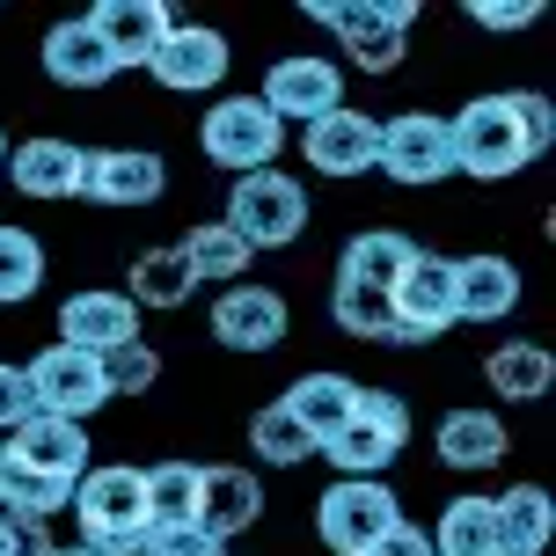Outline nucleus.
<instances>
[{
	"instance_id": "obj_1",
	"label": "nucleus",
	"mask_w": 556,
	"mask_h": 556,
	"mask_svg": "<svg viewBox=\"0 0 556 556\" xmlns=\"http://www.w3.org/2000/svg\"><path fill=\"white\" fill-rule=\"evenodd\" d=\"M454 132V176H476V184H505L520 176L534 154H549L556 139V103L534 96V88H505V96H476L446 117Z\"/></svg>"
},
{
	"instance_id": "obj_2",
	"label": "nucleus",
	"mask_w": 556,
	"mask_h": 556,
	"mask_svg": "<svg viewBox=\"0 0 556 556\" xmlns=\"http://www.w3.org/2000/svg\"><path fill=\"white\" fill-rule=\"evenodd\" d=\"M74 520H81V542L103 556H139L147 542V476L132 462H111V469H88L74 483Z\"/></svg>"
},
{
	"instance_id": "obj_3",
	"label": "nucleus",
	"mask_w": 556,
	"mask_h": 556,
	"mask_svg": "<svg viewBox=\"0 0 556 556\" xmlns=\"http://www.w3.org/2000/svg\"><path fill=\"white\" fill-rule=\"evenodd\" d=\"M227 227L242 235V250H293L307 235V191L278 168H256V176H235V198H227Z\"/></svg>"
},
{
	"instance_id": "obj_4",
	"label": "nucleus",
	"mask_w": 556,
	"mask_h": 556,
	"mask_svg": "<svg viewBox=\"0 0 556 556\" xmlns=\"http://www.w3.org/2000/svg\"><path fill=\"white\" fill-rule=\"evenodd\" d=\"M403 446H410V403L395 389H359V410L323 440V454L344 476H374V469H389Z\"/></svg>"
},
{
	"instance_id": "obj_5",
	"label": "nucleus",
	"mask_w": 556,
	"mask_h": 556,
	"mask_svg": "<svg viewBox=\"0 0 556 556\" xmlns=\"http://www.w3.org/2000/svg\"><path fill=\"white\" fill-rule=\"evenodd\" d=\"M278 147H286V125H278L256 96H220L205 125H198V154L227 176H256V168L278 162Z\"/></svg>"
},
{
	"instance_id": "obj_6",
	"label": "nucleus",
	"mask_w": 556,
	"mask_h": 556,
	"mask_svg": "<svg viewBox=\"0 0 556 556\" xmlns=\"http://www.w3.org/2000/svg\"><path fill=\"white\" fill-rule=\"evenodd\" d=\"M307 15L330 23L366 74H395L403 66V37L417 23V0H307Z\"/></svg>"
},
{
	"instance_id": "obj_7",
	"label": "nucleus",
	"mask_w": 556,
	"mask_h": 556,
	"mask_svg": "<svg viewBox=\"0 0 556 556\" xmlns=\"http://www.w3.org/2000/svg\"><path fill=\"white\" fill-rule=\"evenodd\" d=\"M395 520H403V505H395V491L381 476H337L330 491H323V505H315V534L337 556H366Z\"/></svg>"
},
{
	"instance_id": "obj_8",
	"label": "nucleus",
	"mask_w": 556,
	"mask_h": 556,
	"mask_svg": "<svg viewBox=\"0 0 556 556\" xmlns=\"http://www.w3.org/2000/svg\"><path fill=\"white\" fill-rule=\"evenodd\" d=\"M389 307H395L389 344H432V337H446L454 330V256L417 250L403 264V278L389 286Z\"/></svg>"
},
{
	"instance_id": "obj_9",
	"label": "nucleus",
	"mask_w": 556,
	"mask_h": 556,
	"mask_svg": "<svg viewBox=\"0 0 556 556\" xmlns=\"http://www.w3.org/2000/svg\"><path fill=\"white\" fill-rule=\"evenodd\" d=\"M23 374H29V395H37V410H45V417H74V425H81L88 410L111 403L103 366L88 359V352H74V344H45Z\"/></svg>"
},
{
	"instance_id": "obj_10",
	"label": "nucleus",
	"mask_w": 556,
	"mask_h": 556,
	"mask_svg": "<svg viewBox=\"0 0 556 556\" xmlns=\"http://www.w3.org/2000/svg\"><path fill=\"white\" fill-rule=\"evenodd\" d=\"M395 184H440V176H454V132H446V117L432 111H403L381 125V162Z\"/></svg>"
},
{
	"instance_id": "obj_11",
	"label": "nucleus",
	"mask_w": 556,
	"mask_h": 556,
	"mask_svg": "<svg viewBox=\"0 0 556 556\" xmlns=\"http://www.w3.org/2000/svg\"><path fill=\"white\" fill-rule=\"evenodd\" d=\"M227 37L220 29H205V23H176L162 37V52L147 59V74L168 88V96H205V88H220L227 81Z\"/></svg>"
},
{
	"instance_id": "obj_12",
	"label": "nucleus",
	"mask_w": 556,
	"mask_h": 556,
	"mask_svg": "<svg viewBox=\"0 0 556 556\" xmlns=\"http://www.w3.org/2000/svg\"><path fill=\"white\" fill-rule=\"evenodd\" d=\"M168 191V162L147 147H96L81 154V198L96 205H154Z\"/></svg>"
},
{
	"instance_id": "obj_13",
	"label": "nucleus",
	"mask_w": 556,
	"mask_h": 556,
	"mask_svg": "<svg viewBox=\"0 0 556 556\" xmlns=\"http://www.w3.org/2000/svg\"><path fill=\"white\" fill-rule=\"evenodd\" d=\"M264 111L286 125V117H301V125H315V117H330L337 103H344V74H337L330 59H307V52H293V59H278L271 74H264V96H256Z\"/></svg>"
},
{
	"instance_id": "obj_14",
	"label": "nucleus",
	"mask_w": 556,
	"mask_h": 556,
	"mask_svg": "<svg viewBox=\"0 0 556 556\" xmlns=\"http://www.w3.org/2000/svg\"><path fill=\"white\" fill-rule=\"evenodd\" d=\"M301 154H307V168H323V176H366V168L381 162V117L337 103L330 117H315L301 132Z\"/></svg>"
},
{
	"instance_id": "obj_15",
	"label": "nucleus",
	"mask_w": 556,
	"mask_h": 556,
	"mask_svg": "<svg viewBox=\"0 0 556 556\" xmlns=\"http://www.w3.org/2000/svg\"><path fill=\"white\" fill-rule=\"evenodd\" d=\"M81 23L103 37V52H111L117 74H125V66H147V59L162 52V37L176 29V15H168V0H96Z\"/></svg>"
},
{
	"instance_id": "obj_16",
	"label": "nucleus",
	"mask_w": 556,
	"mask_h": 556,
	"mask_svg": "<svg viewBox=\"0 0 556 556\" xmlns=\"http://www.w3.org/2000/svg\"><path fill=\"white\" fill-rule=\"evenodd\" d=\"M132 337H139V307L125 293L81 286V293H66V307H59V344H74L88 359H103V352L132 344Z\"/></svg>"
},
{
	"instance_id": "obj_17",
	"label": "nucleus",
	"mask_w": 556,
	"mask_h": 556,
	"mask_svg": "<svg viewBox=\"0 0 556 556\" xmlns=\"http://www.w3.org/2000/svg\"><path fill=\"white\" fill-rule=\"evenodd\" d=\"M286 293L278 286H227L220 301H213V337H220L227 352H271L278 337H286Z\"/></svg>"
},
{
	"instance_id": "obj_18",
	"label": "nucleus",
	"mask_w": 556,
	"mask_h": 556,
	"mask_svg": "<svg viewBox=\"0 0 556 556\" xmlns=\"http://www.w3.org/2000/svg\"><path fill=\"white\" fill-rule=\"evenodd\" d=\"M8 462L15 469H37V476H59V483H81L88 476V425L74 417H29L8 432Z\"/></svg>"
},
{
	"instance_id": "obj_19",
	"label": "nucleus",
	"mask_w": 556,
	"mask_h": 556,
	"mask_svg": "<svg viewBox=\"0 0 556 556\" xmlns=\"http://www.w3.org/2000/svg\"><path fill=\"white\" fill-rule=\"evenodd\" d=\"M256 513H264V483H256L250 469H235V462H205V469H198V528L205 534L235 542Z\"/></svg>"
},
{
	"instance_id": "obj_20",
	"label": "nucleus",
	"mask_w": 556,
	"mask_h": 556,
	"mask_svg": "<svg viewBox=\"0 0 556 556\" xmlns=\"http://www.w3.org/2000/svg\"><path fill=\"white\" fill-rule=\"evenodd\" d=\"M520 307V271L505 256H454V323H505Z\"/></svg>"
},
{
	"instance_id": "obj_21",
	"label": "nucleus",
	"mask_w": 556,
	"mask_h": 556,
	"mask_svg": "<svg viewBox=\"0 0 556 556\" xmlns=\"http://www.w3.org/2000/svg\"><path fill=\"white\" fill-rule=\"evenodd\" d=\"M8 184L23 198H81V147L74 139H23V147H8Z\"/></svg>"
},
{
	"instance_id": "obj_22",
	"label": "nucleus",
	"mask_w": 556,
	"mask_h": 556,
	"mask_svg": "<svg viewBox=\"0 0 556 556\" xmlns=\"http://www.w3.org/2000/svg\"><path fill=\"white\" fill-rule=\"evenodd\" d=\"M45 74L59 88H111L117 59L103 52V37L88 23H59V29H45Z\"/></svg>"
},
{
	"instance_id": "obj_23",
	"label": "nucleus",
	"mask_w": 556,
	"mask_h": 556,
	"mask_svg": "<svg viewBox=\"0 0 556 556\" xmlns=\"http://www.w3.org/2000/svg\"><path fill=\"white\" fill-rule=\"evenodd\" d=\"M505 446H513V432L498 425V410H446L432 454H440L446 469H498Z\"/></svg>"
},
{
	"instance_id": "obj_24",
	"label": "nucleus",
	"mask_w": 556,
	"mask_h": 556,
	"mask_svg": "<svg viewBox=\"0 0 556 556\" xmlns=\"http://www.w3.org/2000/svg\"><path fill=\"white\" fill-rule=\"evenodd\" d=\"M410 256H417V242L403 235V227H366V235H352V242H344V256H337V278L389 293L395 278H403V264H410Z\"/></svg>"
},
{
	"instance_id": "obj_25",
	"label": "nucleus",
	"mask_w": 556,
	"mask_h": 556,
	"mask_svg": "<svg viewBox=\"0 0 556 556\" xmlns=\"http://www.w3.org/2000/svg\"><path fill=\"white\" fill-rule=\"evenodd\" d=\"M498 505V549L505 556H542L549 549V534H556V505H549V491L542 483H513L505 498H491Z\"/></svg>"
},
{
	"instance_id": "obj_26",
	"label": "nucleus",
	"mask_w": 556,
	"mask_h": 556,
	"mask_svg": "<svg viewBox=\"0 0 556 556\" xmlns=\"http://www.w3.org/2000/svg\"><path fill=\"white\" fill-rule=\"evenodd\" d=\"M198 293L191 264H184V250L168 242V250H139L132 271H125V301L132 307H184Z\"/></svg>"
},
{
	"instance_id": "obj_27",
	"label": "nucleus",
	"mask_w": 556,
	"mask_h": 556,
	"mask_svg": "<svg viewBox=\"0 0 556 556\" xmlns=\"http://www.w3.org/2000/svg\"><path fill=\"white\" fill-rule=\"evenodd\" d=\"M278 403H286V410L301 417V425L315 432V440H330L337 425H344V417L359 410V381H344V374H301V381H293V389L278 395Z\"/></svg>"
},
{
	"instance_id": "obj_28",
	"label": "nucleus",
	"mask_w": 556,
	"mask_h": 556,
	"mask_svg": "<svg viewBox=\"0 0 556 556\" xmlns=\"http://www.w3.org/2000/svg\"><path fill=\"white\" fill-rule=\"evenodd\" d=\"M250 446H256V462H264V469H301V462L323 454V440H315L286 403H264V410L250 417Z\"/></svg>"
},
{
	"instance_id": "obj_29",
	"label": "nucleus",
	"mask_w": 556,
	"mask_h": 556,
	"mask_svg": "<svg viewBox=\"0 0 556 556\" xmlns=\"http://www.w3.org/2000/svg\"><path fill=\"white\" fill-rule=\"evenodd\" d=\"M432 556H498V505L491 498H454L440 513V534H432Z\"/></svg>"
},
{
	"instance_id": "obj_30",
	"label": "nucleus",
	"mask_w": 556,
	"mask_h": 556,
	"mask_svg": "<svg viewBox=\"0 0 556 556\" xmlns=\"http://www.w3.org/2000/svg\"><path fill=\"white\" fill-rule=\"evenodd\" d=\"M483 381L505 395V403H534V395H549V381H556V366H549V352L542 344H498L491 359H483Z\"/></svg>"
},
{
	"instance_id": "obj_31",
	"label": "nucleus",
	"mask_w": 556,
	"mask_h": 556,
	"mask_svg": "<svg viewBox=\"0 0 556 556\" xmlns=\"http://www.w3.org/2000/svg\"><path fill=\"white\" fill-rule=\"evenodd\" d=\"M184 264H191V278L205 286V278H220V286H242V271H250V250H242V235L227 220H205V227H191L184 242Z\"/></svg>"
},
{
	"instance_id": "obj_32",
	"label": "nucleus",
	"mask_w": 556,
	"mask_h": 556,
	"mask_svg": "<svg viewBox=\"0 0 556 556\" xmlns=\"http://www.w3.org/2000/svg\"><path fill=\"white\" fill-rule=\"evenodd\" d=\"M147 476V528H184L198 520V462H154Z\"/></svg>"
},
{
	"instance_id": "obj_33",
	"label": "nucleus",
	"mask_w": 556,
	"mask_h": 556,
	"mask_svg": "<svg viewBox=\"0 0 556 556\" xmlns=\"http://www.w3.org/2000/svg\"><path fill=\"white\" fill-rule=\"evenodd\" d=\"M37 286H45V242L23 227H0V307L29 301Z\"/></svg>"
},
{
	"instance_id": "obj_34",
	"label": "nucleus",
	"mask_w": 556,
	"mask_h": 556,
	"mask_svg": "<svg viewBox=\"0 0 556 556\" xmlns=\"http://www.w3.org/2000/svg\"><path fill=\"white\" fill-rule=\"evenodd\" d=\"M0 505H8V513H23V520H52V513H66V505H74V483H59V476H37V469H15V462H8Z\"/></svg>"
},
{
	"instance_id": "obj_35",
	"label": "nucleus",
	"mask_w": 556,
	"mask_h": 556,
	"mask_svg": "<svg viewBox=\"0 0 556 556\" xmlns=\"http://www.w3.org/2000/svg\"><path fill=\"white\" fill-rule=\"evenodd\" d=\"M330 315H337V330H352V337H389V330H395L389 293H374V286H352V278H337Z\"/></svg>"
},
{
	"instance_id": "obj_36",
	"label": "nucleus",
	"mask_w": 556,
	"mask_h": 556,
	"mask_svg": "<svg viewBox=\"0 0 556 556\" xmlns=\"http://www.w3.org/2000/svg\"><path fill=\"white\" fill-rule=\"evenodd\" d=\"M96 366H103V389H111V395H147L154 381H162V352L139 344V337H132V344H117V352H103Z\"/></svg>"
},
{
	"instance_id": "obj_37",
	"label": "nucleus",
	"mask_w": 556,
	"mask_h": 556,
	"mask_svg": "<svg viewBox=\"0 0 556 556\" xmlns=\"http://www.w3.org/2000/svg\"><path fill=\"white\" fill-rule=\"evenodd\" d=\"M139 556H227V542H220V534H205L198 520H184V528H147Z\"/></svg>"
},
{
	"instance_id": "obj_38",
	"label": "nucleus",
	"mask_w": 556,
	"mask_h": 556,
	"mask_svg": "<svg viewBox=\"0 0 556 556\" xmlns=\"http://www.w3.org/2000/svg\"><path fill=\"white\" fill-rule=\"evenodd\" d=\"M0 556H52L45 520H23V513H8V505H0Z\"/></svg>"
},
{
	"instance_id": "obj_39",
	"label": "nucleus",
	"mask_w": 556,
	"mask_h": 556,
	"mask_svg": "<svg viewBox=\"0 0 556 556\" xmlns=\"http://www.w3.org/2000/svg\"><path fill=\"white\" fill-rule=\"evenodd\" d=\"M37 417V395H29V374L23 366H0V432H15Z\"/></svg>"
},
{
	"instance_id": "obj_40",
	"label": "nucleus",
	"mask_w": 556,
	"mask_h": 556,
	"mask_svg": "<svg viewBox=\"0 0 556 556\" xmlns=\"http://www.w3.org/2000/svg\"><path fill=\"white\" fill-rule=\"evenodd\" d=\"M534 15H542V0H469L476 29H528Z\"/></svg>"
},
{
	"instance_id": "obj_41",
	"label": "nucleus",
	"mask_w": 556,
	"mask_h": 556,
	"mask_svg": "<svg viewBox=\"0 0 556 556\" xmlns=\"http://www.w3.org/2000/svg\"><path fill=\"white\" fill-rule=\"evenodd\" d=\"M366 556H432V534H425V528H410V520H395V528L381 534V542H374Z\"/></svg>"
},
{
	"instance_id": "obj_42",
	"label": "nucleus",
	"mask_w": 556,
	"mask_h": 556,
	"mask_svg": "<svg viewBox=\"0 0 556 556\" xmlns=\"http://www.w3.org/2000/svg\"><path fill=\"white\" fill-rule=\"evenodd\" d=\"M52 556H103V549H88V542H74V549H52Z\"/></svg>"
},
{
	"instance_id": "obj_43",
	"label": "nucleus",
	"mask_w": 556,
	"mask_h": 556,
	"mask_svg": "<svg viewBox=\"0 0 556 556\" xmlns=\"http://www.w3.org/2000/svg\"><path fill=\"white\" fill-rule=\"evenodd\" d=\"M0 483H8V446H0Z\"/></svg>"
},
{
	"instance_id": "obj_44",
	"label": "nucleus",
	"mask_w": 556,
	"mask_h": 556,
	"mask_svg": "<svg viewBox=\"0 0 556 556\" xmlns=\"http://www.w3.org/2000/svg\"><path fill=\"white\" fill-rule=\"evenodd\" d=\"M0 168H8V132H0Z\"/></svg>"
},
{
	"instance_id": "obj_45",
	"label": "nucleus",
	"mask_w": 556,
	"mask_h": 556,
	"mask_svg": "<svg viewBox=\"0 0 556 556\" xmlns=\"http://www.w3.org/2000/svg\"><path fill=\"white\" fill-rule=\"evenodd\" d=\"M498 556H505V549H498Z\"/></svg>"
}]
</instances>
